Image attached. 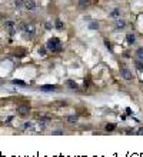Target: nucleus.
I'll list each match as a JSON object with an SVG mask.
<instances>
[{"label": "nucleus", "mask_w": 143, "mask_h": 157, "mask_svg": "<svg viewBox=\"0 0 143 157\" xmlns=\"http://www.w3.org/2000/svg\"><path fill=\"white\" fill-rule=\"evenodd\" d=\"M67 86L70 87V89H77V84H76L75 81H72V80H69V81H67Z\"/></svg>", "instance_id": "obj_12"}, {"label": "nucleus", "mask_w": 143, "mask_h": 157, "mask_svg": "<svg viewBox=\"0 0 143 157\" xmlns=\"http://www.w3.org/2000/svg\"><path fill=\"white\" fill-rule=\"evenodd\" d=\"M24 6H26L27 10H35V9H36V4H35V2H33V0H27Z\"/></svg>", "instance_id": "obj_5"}, {"label": "nucleus", "mask_w": 143, "mask_h": 157, "mask_svg": "<svg viewBox=\"0 0 143 157\" xmlns=\"http://www.w3.org/2000/svg\"><path fill=\"white\" fill-rule=\"evenodd\" d=\"M138 54H139V57H140V59H143V49H140L138 52Z\"/></svg>", "instance_id": "obj_17"}, {"label": "nucleus", "mask_w": 143, "mask_h": 157, "mask_svg": "<svg viewBox=\"0 0 143 157\" xmlns=\"http://www.w3.org/2000/svg\"><path fill=\"white\" fill-rule=\"evenodd\" d=\"M89 29H92V30H96V29H99V23H96V22H92L89 25Z\"/></svg>", "instance_id": "obj_11"}, {"label": "nucleus", "mask_w": 143, "mask_h": 157, "mask_svg": "<svg viewBox=\"0 0 143 157\" xmlns=\"http://www.w3.org/2000/svg\"><path fill=\"white\" fill-rule=\"evenodd\" d=\"M40 90H43V92H52V90H56V86H52V84H49V86H42Z\"/></svg>", "instance_id": "obj_6"}, {"label": "nucleus", "mask_w": 143, "mask_h": 157, "mask_svg": "<svg viewBox=\"0 0 143 157\" xmlns=\"http://www.w3.org/2000/svg\"><path fill=\"white\" fill-rule=\"evenodd\" d=\"M6 27H7V29H9V32H10V34H13V33L16 32V29H14V27H16V25H14V23L12 22V20H7V22H6Z\"/></svg>", "instance_id": "obj_4"}, {"label": "nucleus", "mask_w": 143, "mask_h": 157, "mask_svg": "<svg viewBox=\"0 0 143 157\" xmlns=\"http://www.w3.org/2000/svg\"><path fill=\"white\" fill-rule=\"evenodd\" d=\"M106 129H107V130H112V129H115V124H107Z\"/></svg>", "instance_id": "obj_16"}, {"label": "nucleus", "mask_w": 143, "mask_h": 157, "mask_svg": "<svg viewBox=\"0 0 143 157\" xmlns=\"http://www.w3.org/2000/svg\"><path fill=\"white\" fill-rule=\"evenodd\" d=\"M120 73H122V77L126 78V80H132V78H133L132 71H130L129 69H126V67H122L120 69Z\"/></svg>", "instance_id": "obj_3"}, {"label": "nucleus", "mask_w": 143, "mask_h": 157, "mask_svg": "<svg viewBox=\"0 0 143 157\" xmlns=\"http://www.w3.org/2000/svg\"><path fill=\"white\" fill-rule=\"evenodd\" d=\"M39 53H40L42 56H43V54H44V49H39Z\"/></svg>", "instance_id": "obj_18"}, {"label": "nucleus", "mask_w": 143, "mask_h": 157, "mask_svg": "<svg viewBox=\"0 0 143 157\" xmlns=\"http://www.w3.org/2000/svg\"><path fill=\"white\" fill-rule=\"evenodd\" d=\"M17 111H19L20 114H26V113H29V107H27V106H20V107L17 108Z\"/></svg>", "instance_id": "obj_7"}, {"label": "nucleus", "mask_w": 143, "mask_h": 157, "mask_svg": "<svg viewBox=\"0 0 143 157\" xmlns=\"http://www.w3.org/2000/svg\"><path fill=\"white\" fill-rule=\"evenodd\" d=\"M14 4H16V7H20V6H22V0H16Z\"/></svg>", "instance_id": "obj_15"}, {"label": "nucleus", "mask_w": 143, "mask_h": 157, "mask_svg": "<svg viewBox=\"0 0 143 157\" xmlns=\"http://www.w3.org/2000/svg\"><path fill=\"white\" fill-rule=\"evenodd\" d=\"M124 26H126V22H124V20H117L116 22V29H123Z\"/></svg>", "instance_id": "obj_8"}, {"label": "nucleus", "mask_w": 143, "mask_h": 157, "mask_svg": "<svg viewBox=\"0 0 143 157\" xmlns=\"http://www.w3.org/2000/svg\"><path fill=\"white\" fill-rule=\"evenodd\" d=\"M13 84H16V86H20V87H26L27 84L24 83L23 80H13Z\"/></svg>", "instance_id": "obj_9"}, {"label": "nucleus", "mask_w": 143, "mask_h": 157, "mask_svg": "<svg viewBox=\"0 0 143 157\" xmlns=\"http://www.w3.org/2000/svg\"><path fill=\"white\" fill-rule=\"evenodd\" d=\"M56 29L57 30H62L63 29V23L60 22V20H56Z\"/></svg>", "instance_id": "obj_14"}, {"label": "nucleus", "mask_w": 143, "mask_h": 157, "mask_svg": "<svg viewBox=\"0 0 143 157\" xmlns=\"http://www.w3.org/2000/svg\"><path fill=\"white\" fill-rule=\"evenodd\" d=\"M119 13H120V11H119V10H117V9H116V10H113V11H112V13H110V17H113V19H116V17L119 16Z\"/></svg>", "instance_id": "obj_13"}, {"label": "nucleus", "mask_w": 143, "mask_h": 157, "mask_svg": "<svg viewBox=\"0 0 143 157\" xmlns=\"http://www.w3.org/2000/svg\"><path fill=\"white\" fill-rule=\"evenodd\" d=\"M47 49L52 52H59L60 50V40L57 37H53L47 41Z\"/></svg>", "instance_id": "obj_1"}, {"label": "nucleus", "mask_w": 143, "mask_h": 157, "mask_svg": "<svg viewBox=\"0 0 143 157\" xmlns=\"http://www.w3.org/2000/svg\"><path fill=\"white\" fill-rule=\"evenodd\" d=\"M126 39H127V43H130V44L135 43V36H133V34H127Z\"/></svg>", "instance_id": "obj_10"}, {"label": "nucleus", "mask_w": 143, "mask_h": 157, "mask_svg": "<svg viewBox=\"0 0 143 157\" xmlns=\"http://www.w3.org/2000/svg\"><path fill=\"white\" fill-rule=\"evenodd\" d=\"M20 30H23L24 32V36H26V37H32L33 34H35V27L33 26H24L23 25V27H20Z\"/></svg>", "instance_id": "obj_2"}]
</instances>
